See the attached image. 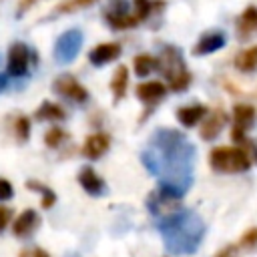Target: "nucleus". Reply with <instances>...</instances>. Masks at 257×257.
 <instances>
[{
  "instance_id": "1",
  "label": "nucleus",
  "mask_w": 257,
  "mask_h": 257,
  "mask_svg": "<svg viewBox=\"0 0 257 257\" xmlns=\"http://www.w3.org/2000/svg\"><path fill=\"white\" fill-rule=\"evenodd\" d=\"M141 161L159 179V189L175 199H181L193 185L195 147L175 128L155 131L141 153Z\"/></svg>"
},
{
  "instance_id": "2",
  "label": "nucleus",
  "mask_w": 257,
  "mask_h": 257,
  "mask_svg": "<svg viewBox=\"0 0 257 257\" xmlns=\"http://www.w3.org/2000/svg\"><path fill=\"white\" fill-rule=\"evenodd\" d=\"M165 247L175 255H191L197 251L205 235V223L193 211H177L159 221Z\"/></svg>"
},
{
  "instance_id": "3",
  "label": "nucleus",
  "mask_w": 257,
  "mask_h": 257,
  "mask_svg": "<svg viewBox=\"0 0 257 257\" xmlns=\"http://www.w3.org/2000/svg\"><path fill=\"white\" fill-rule=\"evenodd\" d=\"M159 68L165 74L171 90L181 92V90H185L191 84V72L187 70L183 54H181V50L177 46H165L161 50Z\"/></svg>"
},
{
  "instance_id": "4",
  "label": "nucleus",
  "mask_w": 257,
  "mask_h": 257,
  "mask_svg": "<svg viewBox=\"0 0 257 257\" xmlns=\"http://www.w3.org/2000/svg\"><path fill=\"white\" fill-rule=\"evenodd\" d=\"M209 163L219 173H243L251 167V157L241 147H217L211 151Z\"/></svg>"
},
{
  "instance_id": "5",
  "label": "nucleus",
  "mask_w": 257,
  "mask_h": 257,
  "mask_svg": "<svg viewBox=\"0 0 257 257\" xmlns=\"http://www.w3.org/2000/svg\"><path fill=\"white\" fill-rule=\"evenodd\" d=\"M80 46H82V32L72 28V30H66L64 34L58 36V40L54 42V60L58 64H68L72 62L78 52H80Z\"/></svg>"
},
{
  "instance_id": "6",
  "label": "nucleus",
  "mask_w": 257,
  "mask_h": 257,
  "mask_svg": "<svg viewBox=\"0 0 257 257\" xmlns=\"http://www.w3.org/2000/svg\"><path fill=\"white\" fill-rule=\"evenodd\" d=\"M34 62V52L24 42H14L8 50V74L12 76H26Z\"/></svg>"
},
{
  "instance_id": "7",
  "label": "nucleus",
  "mask_w": 257,
  "mask_h": 257,
  "mask_svg": "<svg viewBox=\"0 0 257 257\" xmlns=\"http://www.w3.org/2000/svg\"><path fill=\"white\" fill-rule=\"evenodd\" d=\"M104 18L116 30L133 28L139 24L135 14H128V0H108L104 8Z\"/></svg>"
},
{
  "instance_id": "8",
  "label": "nucleus",
  "mask_w": 257,
  "mask_h": 257,
  "mask_svg": "<svg viewBox=\"0 0 257 257\" xmlns=\"http://www.w3.org/2000/svg\"><path fill=\"white\" fill-rule=\"evenodd\" d=\"M52 88H54L56 94H60L64 98H70L72 102L82 104V102L88 100V90L72 74H60V76H56Z\"/></svg>"
},
{
  "instance_id": "9",
  "label": "nucleus",
  "mask_w": 257,
  "mask_h": 257,
  "mask_svg": "<svg viewBox=\"0 0 257 257\" xmlns=\"http://www.w3.org/2000/svg\"><path fill=\"white\" fill-rule=\"evenodd\" d=\"M255 118V108L251 104H237L233 108V128H231V139L239 145H245V131L251 126Z\"/></svg>"
},
{
  "instance_id": "10",
  "label": "nucleus",
  "mask_w": 257,
  "mask_h": 257,
  "mask_svg": "<svg viewBox=\"0 0 257 257\" xmlns=\"http://www.w3.org/2000/svg\"><path fill=\"white\" fill-rule=\"evenodd\" d=\"M147 205H149V211H151L153 215L161 217V219H165V217H169V215L181 211V209H179V199H175V197L163 193L161 189H157V191H153V193L149 195Z\"/></svg>"
},
{
  "instance_id": "11",
  "label": "nucleus",
  "mask_w": 257,
  "mask_h": 257,
  "mask_svg": "<svg viewBox=\"0 0 257 257\" xmlns=\"http://www.w3.org/2000/svg\"><path fill=\"white\" fill-rule=\"evenodd\" d=\"M227 42V36L221 32V30H211L207 34H203L199 38V42L193 46V54L195 56H205V54H211L219 48H223Z\"/></svg>"
},
{
  "instance_id": "12",
  "label": "nucleus",
  "mask_w": 257,
  "mask_h": 257,
  "mask_svg": "<svg viewBox=\"0 0 257 257\" xmlns=\"http://www.w3.org/2000/svg\"><path fill=\"white\" fill-rule=\"evenodd\" d=\"M167 94V86L159 80H149V82H141L137 86V96L139 100H143L149 106H155L157 102H161Z\"/></svg>"
},
{
  "instance_id": "13",
  "label": "nucleus",
  "mask_w": 257,
  "mask_h": 257,
  "mask_svg": "<svg viewBox=\"0 0 257 257\" xmlns=\"http://www.w3.org/2000/svg\"><path fill=\"white\" fill-rule=\"evenodd\" d=\"M120 52H122V50H120V44H118V42H104V44L94 46V48L88 52V60H90V64H94V66H104L106 62L118 58Z\"/></svg>"
},
{
  "instance_id": "14",
  "label": "nucleus",
  "mask_w": 257,
  "mask_h": 257,
  "mask_svg": "<svg viewBox=\"0 0 257 257\" xmlns=\"http://www.w3.org/2000/svg\"><path fill=\"white\" fill-rule=\"evenodd\" d=\"M108 147H110V137L106 135V133H94V135H90L86 141H84V145H82V155L86 157V159H100L106 151H108Z\"/></svg>"
},
{
  "instance_id": "15",
  "label": "nucleus",
  "mask_w": 257,
  "mask_h": 257,
  "mask_svg": "<svg viewBox=\"0 0 257 257\" xmlns=\"http://www.w3.org/2000/svg\"><path fill=\"white\" fill-rule=\"evenodd\" d=\"M78 183H80V187H82L88 195H92V197H100V195H104V191H106L104 181L96 175V171H94L92 167H82V169H80V173H78Z\"/></svg>"
},
{
  "instance_id": "16",
  "label": "nucleus",
  "mask_w": 257,
  "mask_h": 257,
  "mask_svg": "<svg viewBox=\"0 0 257 257\" xmlns=\"http://www.w3.org/2000/svg\"><path fill=\"white\" fill-rule=\"evenodd\" d=\"M38 225H40L38 213H36L34 209H24V211L16 217L14 227H12V233H14L16 237H28V235H32V233L38 229Z\"/></svg>"
},
{
  "instance_id": "17",
  "label": "nucleus",
  "mask_w": 257,
  "mask_h": 257,
  "mask_svg": "<svg viewBox=\"0 0 257 257\" xmlns=\"http://www.w3.org/2000/svg\"><path fill=\"white\" fill-rule=\"evenodd\" d=\"M257 32V6H247L237 20V36L239 40H247Z\"/></svg>"
},
{
  "instance_id": "18",
  "label": "nucleus",
  "mask_w": 257,
  "mask_h": 257,
  "mask_svg": "<svg viewBox=\"0 0 257 257\" xmlns=\"http://www.w3.org/2000/svg\"><path fill=\"white\" fill-rule=\"evenodd\" d=\"M225 122H227V114L221 108L219 110H213L209 114V118L203 122V126H201V139L203 141H213L221 133V128L225 126Z\"/></svg>"
},
{
  "instance_id": "19",
  "label": "nucleus",
  "mask_w": 257,
  "mask_h": 257,
  "mask_svg": "<svg viewBox=\"0 0 257 257\" xmlns=\"http://www.w3.org/2000/svg\"><path fill=\"white\" fill-rule=\"evenodd\" d=\"M205 114H207V106H203V104L181 106V108L177 110V120H179L183 126H195Z\"/></svg>"
},
{
  "instance_id": "20",
  "label": "nucleus",
  "mask_w": 257,
  "mask_h": 257,
  "mask_svg": "<svg viewBox=\"0 0 257 257\" xmlns=\"http://www.w3.org/2000/svg\"><path fill=\"white\" fill-rule=\"evenodd\" d=\"M126 86H128V68L126 66H118L110 78V90L114 94V100H120L126 92Z\"/></svg>"
},
{
  "instance_id": "21",
  "label": "nucleus",
  "mask_w": 257,
  "mask_h": 257,
  "mask_svg": "<svg viewBox=\"0 0 257 257\" xmlns=\"http://www.w3.org/2000/svg\"><path fill=\"white\" fill-rule=\"evenodd\" d=\"M64 116H66L64 108L60 104H56V102H50V100H44L36 110V118L38 120H62Z\"/></svg>"
},
{
  "instance_id": "22",
  "label": "nucleus",
  "mask_w": 257,
  "mask_h": 257,
  "mask_svg": "<svg viewBox=\"0 0 257 257\" xmlns=\"http://www.w3.org/2000/svg\"><path fill=\"white\" fill-rule=\"evenodd\" d=\"M133 66H135V74L141 76V78H145L155 68H159V58H153L151 54H139V56H135Z\"/></svg>"
},
{
  "instance_id": "23",
  "label": "nucleus",
  "mask_w": 257,
  "mask_h": 257,
  "mask_svg": "<svg viewBox=\"0 0 257 257\" xmlns=\"http://www.w3.org/2000/svg\"><path fill=\"white\" fill-rule=\"evenodd\" d=\"M235 66L241 70V72H251L257 68V46H251V48H245L237 54L235 58Z\"/></svg>"
},
{
  "instance_id": "24",
  "label": "nucleus",
  "mask_w": 257,
  "mask_h": 257,
  "mask_svg": "<svg viewBox=\"0 0 257 257\" xmlns=\"http://www.w3.org/2000/svg\"><path fill=\"white\" fill-rule=\"evenodd\" d=\"M92 4H96V0H62L54 8V14H72V12H78V10L88 8Z\"/></svg>"
},
{
  "instance_id": "25",
  "label": "nucleus",
  "mask_w": 257,
  "mask_h": 257,
  "mask_svg": "<svg viewBox=\"0 0 257 257\" xmlns=\"http://www.w3.org/2000/svg\"><path fill=\"white\" fill-rule=\"evenodd\" d=\"M26 189H30V191H38V193L42 195V207H44V209H50V207L56 203V195H54V191L48 189V187H44V185L38 183V181H26Z\"/></svg>"
},
{
  "instance_id": "26",
  "label": "nucleus",
  "mask_w": 257,
  "mask_h": 257,
  "mask_svg": "<svg viewBox=\"0 0 257 257\" xmlns=\"http://www.w3.org/2000/svg\"><path fill=\"white\" fill-rule=\"evenodd\" d=\"M64 139H66V133H64L62 128H58V126L48 128V131H46V135H44V143H46V147H50V149L60 147Z\"/></svg>"
},
{
  "instance_id": "27",
  "label": "nucleus",
  "mask_w": 257,
  "mask_h": 257,
  "mask_svg": "<svg viewBox=\"0 0 257 257\" xmlns=\"http://www.w3.org/2000/svg\"><path fill=\"white\" fill-rule=\"evenodd\" d=\"M14 135H16V141L20 143H26L28 137H30V120L26 116H18L16 122H14Z\"/></svg>"
},
{
  "instance_id": "28",
  "label": "nucleus",
  "mask_w": 257,
  "mask_h": 257,
  "mask_svg": "<svg viewBox=\"0 0 257 257\" xmlns=\"http://www.w3.org/2000/svg\"><path fill=\"white\" fill-rule=\"evenodd\" d=\"M241 245H243V247H255V245H257V229H249V231L241 237Z\"/></svg>"
},
{
  "instance_id": "29",
  "label": "nucleus",
  "mask_w": 257,
  "mask_h": 257,
  "mask_svg": "<svg viewBox=\"0 0 257 257\" xmlns=\"http://www.w3.org/2000/svg\"><path fill=\"white\" fill-rule=\"evenodd\" d=\"M12 193H14V189H12L10 181L0 179V201H8L12 197Z\"/></svg>"
},
{
  "instance_id": "30",
  "label": "nucleus",
  "mask_w": 257,
  "mask_h": 257,
  "mask_svg": "<svg viewBox=\"0 0 257 257\" xmlns=\"http://www.w3.org/2000/svg\"><path fill=\"white\" fill-rule=\"evenodd\" d=\"M10 217H12V211H10L8 207H2V205H0V231H4V227H6L8 221H10Z\"/></svg>"
},
{
  "instance_id": "31",
  "label": "nucleus",
  "mask_w": 257,
  "mask_h": 257,
  "mask_svg": "<svg viewBox=\"0 0 257 257\" xmlns=\"http://www.w3.org/2000/svg\"><path fill=\"white\" fill-rule=\"evenodd\" d=\"M18 257H50L46 251H42V249H24Z\"/></svg>"
},
{
  "instance_id": "32",
  "label": "nucleus",
  "mask_w": 257,
  "mask_h": 257,
  "mask_svg": "<svg viewBox=\"0 0 257 257\" xmlns=\"http://www.w3.org/2000/svg\"><path fill=\"white\" fill-rule=\"evenodd\" d=\"M34 2H36V0H22V2H20V6H18V16H20V14H22L26 8H30Z\"/></svg>"
},
{
  "instance_id": "33",
  "label": "nucleus",
  "mask_w": 257,
  "mask_h": 257,
  "mask_svg": "<svg viewBox=\"0 0 257 257\" xmlns=\"http://www.w3.org/2000/svg\"><path fill=\"white\" fill-rule=\"evenodd\" d=\"M217 257H235V249L233 247H225Z\"/></svg>"
},
{
  "instance_id": "34",
  "label": "nucleus",
  "mask_w": 257,
  "mask_h": 257,
  "mask_svg": "<svg viewBox=\"0 0 257 257\" xmlns=\"http://www.w3.org/2000/svg\"><path fill=\"white\" fill-rule=\"evenodd\" d=\"M6 86H8V76H6V74H0V92H2Z\"/></svg>"
},
{
  "instance_id": "35",
  "label": "nucleus",
  "mask_w": 257,
  "mask_h": 257,
  "mask_svg": "<svg viewBox=\"0 0 257 257\" xmlns=\"http://www.w3.org/2000/svg\"><path fill=\"white\" fill-rule=\"evenodd\" d=\"M0 60H2V56H0Z\"/></svg>"
}]
</instances>
